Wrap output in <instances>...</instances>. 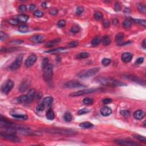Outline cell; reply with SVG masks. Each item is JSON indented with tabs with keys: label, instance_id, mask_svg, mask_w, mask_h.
Here are the masks:
<instances>
[{
	"label": "cell",
	"instance_id": "obj_1",
	"mask_svg": "<svg viewBox=\"0 0 146 146\" xmlns=\"http://www.w3.org/2000/svg\"><path fill=\"white\" fill-rule=\"evenodd\" d=\"M96 80L100 84L106 86H111V87H120V86H126V83L109 77H98Z\"/></svg>",
	"mask_w": 146,
	"mask_h": 146
},
{
	"label": "cell",
	"instance_id": "obj_2",
	"mask_svg": "<svg viewBox=\"0 0 146 146\" xmlns=\"http://www.w3.org/2000/svg\"><path fill=\"white\" fill-rule=\"evenodd\" d=\"M45 131L52 134H58L62 135H74L76 134V132L71 129L64 128H47L45 129Z\"/></svg>",
	"mask_w": 146,
	"mask_h": 146
},
{
	"label": "cell",
	"instance_id": "obj_3",
	"mask_svg": "<svg viewBox=\"0 0 146 146\" xmlns=\"http://www.w3.org/2000/svg\"><path fill=\"white\" fill-rule=\"evenodd\" d=\"M43 78L47 82H49L53 76V66L49 63L43 69Z\"/></svg>",
	"mask_w": 146,
	"mask_h": 146
},
{
	"label": "cell",
	"instance_id": "obj_4",
	"mask_svg": "<svg viewBox=\"0 0 146 146\" xmlns=\"http://www.w3.org/2000/svg\"><path fill=\"white\" fill-rule=\"evenodd\" d=\"M100 69L99 67H94L93 69H89L86 71L79 74L78 76L80 78H90L91 76H93L96 74V73L99 71Z\"/></svg>",
	"mask_w": 146,
	"mask_h": 146
},
{
	"label": "cell",
	"instance_id": "obj_5",
	"mask_svg": "<svg viewBox=\"0 0 146 146\" xmlns=\"http://www.w3.org/2000/svg\"><path fill=\"white\" fill-rule=\"evenodd\" d=\"M23 58H24V55L22 54H21L18 55V56H17V57L16 59H15V60L13 62L10 66L9 67L10 69L11 70L14 71L17 70L18 69H19V68L21 67V65H22Z\"/></svg>",
	"mask_w": 146,
	"mask_h": 146
},
{
	"label": "cell",
	"instance_id": "obj_6",
	"mask_svg": "<svg viewBox=\"0 0 146 146\" xmlns=\"http://www.w3.org/2000/svg\"><path fill=\"white\" fill-rule=\"evenodd\" d=\"M99 90V89H95V88H92V89H85V90H79L78 91L74 92V93H71L70 94V96H79L83 95L89 94L93 93L94 92L97 91Z\"/></svg>",
	"mask_w": 146,
	"mask_h": 146
},
{
	"label": "cell",
	"instance_id": "obj_7",
	"mask_svg": "<svg viewBox=\"0 0 146 146\" xmlns=\"http://www.w3.org/2000/svg\"><path fill=\"white\" fill-rule=\"evenodd\" d=\"M1 137L5 139L10 140L13 142H19L20 139L17 137L14 134L12 133H8V132H1Z\"/></svg>",
	"mask_w": 146,
	"mask_h": 146
},
{
	"label": "cell",
	"instance_id": "obj_8",
	"mask_svg": "<svg viewBox=\"0 0 146 146\" xmlns=\"http://www.w3.org/2000/svg\"><path fill=\"white\" fill-rule=\"evenodd\" d=\"M14 86V83L12 80H8L4 83L3 86H2V92L5 94H8L12 90Z\"/></svg>",
	"mask_w": 146,
	"mask_h": 146
},
{
	"label": "cell",
	"instance_id": "obj_9",
	"mask_svg": "<svg viewBox=\"0 0 146 146\" xmlns=\"http://www.w3.org/2000/svg\"><path fill=\"white\" fill-rule=\"evenodd\" d=\"M65 87L68 89H75V88L85 87L86 86L76 80H71L65 83Z\"/></svg>",
	"mask_w": 146,
	"mask_h": 146
},
{
	"label": "cell",
	"instance_id": "obj_10",
	"mask_svg": "<svg viewBox=\"0 0 146 146\" xmlns=\"http://www.w3.org/2000/svg\"><path fill=\"white\" fill-rule=\"evenodd\" d=\"M115 143L119 144L122 146H138L139 144L137 143H136L133 141H129V140H122V139H117L115 140Z\"/></svg>",
	"mask_w": 146,
	"mask_h": 146
},
{
	"label": "cell",
	"instance_id": "obj_11",
	"mask_svg": "<svg viewBox=\"0 0 146 146\" xmlns=\"http://www.w3.org/2000/svg\"><path fill=\"white\" fill-rule=\"evenodd\" d=\"M37 57L35 54L30 55L25 61V65L28 67H31L34 64L35 62L37 61Z\"/></svg>",
	"mask_w": 146,
	"mask_h": 146
},
{
	"label": "cell",
	"instance_id": "obj_12",
	"mask_svg": "<svg viewBox=\"0 0 146 146\" xmlns=\"http://www.w3.org/2000/svg\"><path fill=\"white\" fill-rule=\"evenodd\" d=\"M45 37L42 35H35L30 38V41L33 42L37 43H40L43 42Z\"/></svg>",
	"mask_w": 146,
	"mask_h": 146
},
{
	"label": "cell",
	"instance_id": "obj_13",
	"mask_svg": "<svg viewBox=\"0 0 146 146\" xmlns=\"http://www.w3.org/2000/svg\"><path fill=\"white\" fill-rule=\"evenodd\" d=\"M133 57V55L131 53L126 52L122 55V60L125 63H128L131 61Z\"/></svg>",
	"mask_w": 146,
	"mask_h": 146
},
{
	"label": "cell",
	"instance_id": "obj_14",
	"mask_svg": "<svg viewBox=\"0 0 146 146\" xmlns=\"http://www.w3.org/2000/svg\"><path fill=\"white\" fill-rule=\"evenodd\" d=\"M11 115H12L13 118L19 120H25L28 119V117L26 115L18 114V113H14V112H13V113H11Z\"/></svg>",
	"mask_w": 146,
	"mask_h": 146
},
{
	"label": "cell",
	"instance_id": "obj_15",
	"mask_svg": "<svg viewBox=\"0 0 146 146\" xmlns=\"http://www.w3.org/2000/svg\"><path fill=\"white\" fill-rule=\"evenodd\" d=\"M100 113L104 117H107L112 114V110L109 107L104 106L100 109Z\"/></svg>",
	"mask_w": 146,
	"mask_h": 146
},
{
	"label": "cell",
	"instance_id": "obj_16",
	"mask_svg": "<svg viewBox=\"0 0 146 146\" xmlns=\"http://www.w3.org/2000/svg\"><path fill=\"white\" fill-rule=\"evenodd\" d=\"M35 94H36V91H35V89H31L29 91L28 94V99L27 103H29L30 102H32L33 100H34V99L35 98Z\"/></svg>",
	"mask_w": 146,
	"mask_h": 146
},
{
	"label": "cell",
	"instance_id": "obj_17",
	"mask_svg": "<svg viewBox=\"0 0 146 146\" xmlns=\"http://www.w3.org/2000/svg\"><path fill=\"white\" fill-rule=\"evenodd\" d=\"M145 117V113L142 110H137L134 113V117L136 119L140 120Z\"/></svg>",
	"mask_w": 146,
	"mask_h": 146
},
{
	"label": "cell",
	"instance_id": "obj_18",
	"mask_svg": "<svg viewBox=\"0 0 146 146\" xmlns=\"http://www.w3.org/2000/svg\"><path fill=\"white\" fill-rule=\"evenodd\" d=\"M53 102V98L52 96H47L45 98L43 99L42 103H43V104L45 105V107H49L51 106V104H52Z\"/></svg>",
	"mask_w": 146,
	"mask_h": 146
},
{
	"label": "cell",
	"instance_id": "obj_19",
	"mask_svg": "<svg viewBox=\"0 0 146 146\" xmlns=\"http://www.w3.org/2000/svg\"><path fill=\"white\" fill-rule=\"evenodd\" d=\"M61 38H56V39H53V40L49 41L45 44V47H53L54 45H56V44L60 42Z\"/></svg>",
	"mask_w": 146,
	"mask_h": 146
},
{
	"label": "cell",
	"instance_id": "obj_20",
	"mask_svg": "<svg viewBox=\"0 0 146 146\" xmlns=\"http://www.w3.org/2000/svg\"><path fill=\"white\" fill-rule=\"evenodd\" d=\"M126 77L127 78V79H130V80H133V81L135 82L136 83H139L141 85H143L142 83H145L144 81L143 82L142 80H140L139 78L137 77V76H135L134 75H127L126 76Z\"/></svg>",
	"mask_w": 146,
	"mask_h": 146
},
{
	"label": "cell",
	"instance_id": "obj_21",
	"mask_svg": "<svg viewBox=\"0 0 146 146\" xmlns=\"http://www.w3.org/2000/svg\"><path fill=\"white\" fill-rule=\"evenodd\" d=\"M29 86V82L28 80L26 81H24L22 82L21 85H20V87H19V91L21 92H25L27 89H28Z\"/></svg>",
	"mask_w": 146,
	"mask_h": 146
},
{
	"label": "cell",
	"instance_id": "obj_22",
	"mask_svg": "<svg viewBox=\"0 0 146 146\" xmlns=\"http://www.w3.org/2000/svg\"><path fill=\"white\" fill-rule=\"evenodd\" d=\"M28 95H22L17 98V102L18 103H23L28 102Z\"/></svg>",
	"mask_w": 146,
	"mask_h": 146
},
{
	"label": "cell",
	"instance_id": "obj_23",
	"mask_svg": "<svg viewBox=\"0 0 146 146\" xmlns=\"http://www.w3.org/2000/svg\"><path fill=\"white\" fill-rule=\"evenodd\" d=\"M29 17L28 15L25 14H19L17 16V19L19 22H22V23L26 22L29 19Z\"/></svg>",
	"mask_w": 146,
	"mask_h": 146
},
{
	"label": "cell",
	"instance_id": "obj_24",
	"mask_svg": "<svg viewBox=\"0 0 146 146\" xmlns=\"http://www.w3.org/2000/svg\"><path fill=\"white\" fill-rule=\"evenodd\" d=\"M131 20L134 22V23L139 24V25H141L144 26V28L146 26V21L145 19H134V18H131Z\"/></svg>",
	"mask_w": 146,
	"mask_h": 146
},
{
	"label": "cell",
	"instance_id": "obj_25",
	"mask_svg": "<svg viewBox=\"0 0 146 146\" xmlns=\"http://www.w3.org/2000/svg\"><path fill=\"white\" fill-rule=\"evenodd\" d=\"M46 116L47 119L48 120H53L55 118V115L53 110H52V109H49V110L47 111Z\"/></svg>",
	"mask_w": 146,
	"mask_h": 146
},
{
	"label": "cell",
	"instance_id": "obj_26",
	"mask_svg": "<svg viewBox=\"0 0 146 146\" xmlns=\"http://www.w3.org/2000/svg\"><path fill=\"white\" fill-rule=\"evenodd\" d=\"M124 34L122 33H119L118 34L116 35L115 37V41L118 43H119V44H120L122 42L123 39H124ZM118 44V45H119Z\"/></svg>",
	"mask_w": 146,
	"mask_h": 146
},
{
	"label": "cell",
	"instance_id": "obj_27",
	"mask_svg": "<svg viewBox=\"0 0 146 146\" xmlns=\"http://www.w3.org/2000/svg\"><path fill=\"white\" fill-rule=\"evenodd\" d=\"M111 38L108 35H105V36L103 37L102 40V43L104 46H107V45H110V43H111Z\"/></svg>",
	"mask_w": 146,
	"mask_h": 146
},
{
	"label": "cell",
	"instance_id": "obj_28",
	"mask_svg": "<svg viewBox=\"0 0 146 146\" xmlns=\"http://www.w3.org/2000/svg\"><path fill=\"white\" fill-rule=\"evenodd\" d=\"M18 49L17 47H9V48H6V47H2L1 48V52H4V53H10V52H14V51H16Z\"/></svg>",
	"mask_w": 146,
	"mask_h": 146
},
{
	"label": "cell",
	"instance_id": "obj_29",
	"mask_svg": "<svg viewBox=\"0 0 146 146\" xmlns=\"http://www.w3.org/2000/svg\"><path fill=\"white\" fill-rule=\"evenodd\" d=\"M79 126L83 128H92L94 126L91 123L89 122H85L80 123Z\"/></svg>",
	"mask_w": 146,
	"mask_h": 146
},
{
	"label": "cell",
	"instance_id": "obj_30",
	"mask_svg": "<svg viewBox=\"0 0 146 146\" xmlns=\"http://www.w3.org/2000/svg\"><path fill=\"white\" fill-rule=\"evenodd\" d=\"M66 49V48L65 47H58L56 49H53V50H50L45 52V53H58V52H61L65 50Z\"/></svg>",
	"mask_w": 146,
	"mask_h": 146
},
{
	"label": "cell",
	"instance_id": "obj_31",
	"mask_svg": "<svg viewBox=\"0 0 146 146\" xmlns=\"http://www.w3.org/2000/svg\"><path fill=\"white\" fill-rule=\"evenodd\" d=\"M102 41L101 38L99 36L95 37L91 41V44L93 46H97L98 45H99L100 43V42Z\"/></svg>",
	"mask_w": 146,
	"mask_h": 146
},
{
	"label": "cell",
	"instance_id": "obj_32",
	"mask_svg": "<svg viewBox=\"0 0 146 146\" xmlns=\"http://www.w3.org/2000/svg\"><path fill=\"white\" fill-rule=\"evenodd\" d=\"M132 25V22L130 19H126L123 21V26L124 27L125 29H129L131 28Z\"/></svg>",
	"mask_w": 146,
	"mask_h": 146
},
{
	"label": "cell",
	"instance_id": "obj_33",
	"mask_svg": "<svg viewBox=\"0 0 146 146\" xmlns=\"http://www.w3.org/2000/svg\"><path fill=\"white\" fill-rule=\"evenodd\" d=\"M18 30L21 33H26L29 31V28L27 25L23 24L18 27Z\"/></svg>",
	"mask_w": 146,
	"mask_h": 146
},
{
	"label": "cell",
	"instance_id": "obj_34",
	"mask_svg": "<svg viewBox=\"0 0 146 146\" xmlns=\"http://www.w3.org/2000/svg\"><path fill=\"white\" fill-rule=\"evenodd\" d=\"M137 8H138L139 11L140 13L143 14H145L146 12V7L145 5L143 4H139L137 5Z\"/></svg>",
	"mask_w": 146,
	"mask_h": 146
},
{
	"label": "cell",
	"instance_id": "obj_35",
	"mask_svg": "<svg viewBox=\"0 0 146 146\" xmlns=\"http://www.w3.org/2000/svg\"><path fill=\"white\" fill-rule=\"evenodd\" d=\"M89 56H90L89 53H87V52H82V53H79V54L78 55L77 57L79 59H85L87 58Z\"/></svg>",
	"mask_w": 146,
	"mask_h": 146
},
{
	"label": "cell",
	"instance_id": "obj_36",
	"mask_svg": "<svg viewBox=\"0 0 146 146\" xmlns=\"http://www.w3.org/2000/svg\"><path fill=\"white\" fill-rule=\"evenodd\" d=\"M132 137H134V138L137 139L138 140H139V141H141V142L143 143H146V137H143V136L139 135H136L134 134L133 135Z\"/></svg>",
	"mask_w": 146,
	"mask_h": 146
},
{
	"label": "cell",
	"instance_id": "obj_37",
	"mask_svg": "<svg viewBox=\"0 0 146 146\" xmlns=\"http://www.w3.org/2000/svg\"><path fill=\"white\" fill-rule=\"evenodd\" d=\"M103 18V15L101 12H96L94 14V18L96 20L99 21L102 19Z\"/></svg>",
	"mask_w": 146,
	"mask_h": 146
},
{
	"label": "cell",
	"instance_id": "obj_38",
	"mask_svg": "<svg viewBox=\"0 0 146 146\" xmlns=\"http://www.w3.org/2000/svg\"><path fill=\"white\" fill-rule=\"evenodd\" d=\"M8 22L10 25H13V26H16L19 23V21L17 19H14V18H10V19H8Z\"/></svg>",
	"mask_w": 146,
	"mask_h": 146
},
{
	"label": "cell",
	"instance_id": "obj_39",
	"mask_svg": "<svg viewBox=\"0 0 146 146\" xmlns=\"http://www.w3.org/2000/svg\"><path fill=\"white\" fill-rule=\"evenodd\" d=\"M94 100L93 99L90 98H86L83 100V102L86 105H91L93 103Z\"/></svg>",
	"mask_w": 146,
	"mask_h": 146
},
{
	"label": "cell",
	"instance_id": "obj_40",
	"mask_svg": "<svg viewBox=\"0 0 146 146\" xmlns=\"http://www.w3.org/2000/svg\"><path fill=\"white\" fill-rule=\"evenodd\" d=\"M64 119L67 122H70L72 120V116L70 113H66L64 115Z\"/></svg>",
	"mask_w": 146,
	"mask_h": 146
},
{
	"label": "cell",
	"instance_id": "obj_41",
	"mask_svg": "<svg viewBox=\"0 0 146 146\" xmlns=\"http://www.w3.org/2000/svg\"><path fill=\"white\" fill-rule=\"evenodd\" d=\"M24 43V40H21V39H17V40L11 41L9 42V44L12 45H20V44Z\"/></svg>",
	"mask_w": 146,
	"mask_h": 146
},
{
	"label": "cell",
	"instance_id": "obj_42",
	"mask_svg": "<svg viewBox=\"0 0 146 146\" xmlns=\"http://www.w3.org/2000/svg\"><path fill=\"white\" fill-rule=\"evenodd\" d=\"M80 30V28L78 25H74L73 26H72L71 29V32L73 33L74 34L78 33Z\"/></svg>",
	"mask_w": 146,
	"mask_h": 146
},
{
	"label": "cell",
	"instance_id": "obj_43",
	"mask_svg": "<svg viewBox=\"0 0 146 146\" xmlns=\"http://www.w3.org/2000/svg\"><path fill=\"white\" fill-rule=\"evenodd\" d=\"M45 108H46V107H45V105H44L43 103L42 102L37 106L36 110H37V111L38 112H42L43 111H44V110H45Z\"/></svg>",
	"mask_w": 146,
	"mask_h": 146
},
{
	"label": "cell",
	"instance_id": "obj_44",
	"mask_svg": "<svg viewBox=\"0 0 146 146\" xmlns=\"http://www.w3.org/2000/svg\"><path fill=\"white\" fill-rule=\"evenodd\" d=\"M8 37H9V36H8V35L6 33L2 32V31L0 32V38H1V41L6 40L7 38H8Z\"/></svg>",
	"mask_w": 146,
	"mask_h": 146
},
{
	"label": "cell",
	"instance_id": "obj_45",
	"mask_svg": "<svg viewBox=\"0 0 146 146\" xmlns=\"http://www.w3.org/2000/svg\"><path fill=\"white\" fill-rule=\"evenodd\" d=\"M120 114L125 118H128L130 116V112L128 110H122L120 111Z\"/></svg>",
	"mask_w": 146,
	"mask_h": 146
},
{
	"label": "cell",
	"instance_id": "obj_46",
	"mask_svg": "<svg viewBox=\"0 0 146 146\" xmlns=\"http://www.w3.org/2000/svg\"><path fill=\"white\" fill-rule=\"evenodd\" d=\"M111 62V61L110 59L104 58L102 61V65H103V66H108V65L110 64Z\"/></svg>",
	"mask_w": 146,
	"mask_h": 146
},
{
	"label": "cell",
	"instance_id": "obj_47",
	"mask_svg": "<svg viewBox=\"0 0 146 146\" xmlns=\"http://www.w3.org/2000/svg\"><path fill=\"white\" fill-rule=\"evenodd\" d=\"M79 42L78 41H72V42H70V43L67 44V46L69 47H75L77 46Z\"/></svg>",
	"mask_w": 146,
	"mask_h": 146
},
{
	"label": "cell",
	"instance_id": "obj_48",
	"mask_svg": "<svg viewBox=\"0 0 146 146\" xmlns=\"http://www.w3.org/2000/svg\"><path fill=\"white\" fill-rule=\"evenodd\" d=\"M84 10H85V9L83 7H82V6L78 7L76 10V14L78 15H80L81 14L83 13V12H84Z\"/></svg>",
	"mask_w": 146,
	"mask_h": 146
},
{
	"label": "cell",
	"instance_id": "obj_49",
	"mask_svg": "<svg viewBox=\"0 0 146 146\" xmlns=\"http://www.w3.org/2000/svg\"><path fill=\"white\" fill-rule=\"evenodd\" d=\"M90 111H89V109L87 108H83L81 109V110H79L78 112V114L79 115H84L86 114H87L89 113Z\"/></svg>",
	"mask_w": 146,
	"mask_h": 146
},
{
	"label": "cell",
	"instance_id": "obj_50",
	"mask_svg": "<svg viewBox=\"0 0 146 146\" xmlns=\"http://www.w3.org/2000/svg\"><path fill=\"white\" fill-rule=\"evenodd\" d=\"M34 15L35 17H41L43 16V13L42 11L39 10H37L34 12Z\"/></svg>",
	"mask_w": 146,
	"mask_h": 146
},
{
	"label": "cell",
	"instance_id": "obj_51",
	"mask_svg": "<svg viewBox=\"0 0 146 146\" xmlns=\"http://www.w3.org/2000/svg\"><path fill=\"white\" fill-rule=\"evenodd\" d=\"M66 21L65 20H63V19H62V20L59 21L58 22V26L59 27V28H63V27H65V25H66Z\"/></svg>",
	"mask_w": 146,
	"mask_h": 146
},
{
	"label": "cell",
	"instance_id": "obj_52",
	"mask_svg": "<svg viewBox=\"0 0 146 146\" xmlns=\"http://www.w3.org/2000/svg\"><path fill=\"white\" fill-rule=\"evenodd\" d=\"M49 59L47 58H44L43 62H42V70L45 68L46 66H47L49 65Z\"/></svg>",
	"mask_w": 146,
	"mask_h": 146
},
{
	"label": "cell",
	"instance_id": "obj_53",
	"mask_svg": "<svg viewBox=\"0 0 146 146\" xmlns=\"http://www.w3.org/2000/svg\"><path fill=\"white\" fill-rule=\"evenodd\" d=\"M114 10L115 12H120L121 10V6H120V4L118 2H117L115 4Z\"/></svg>",
	"mask_w": 146,
	"mask_h": 146
},
{
	"label": "cell",
	"instance_id": "obj_54",
	"mask_svg": "<svg viewBox=\"0 0 146 146\" xmlns=\"http://www.w3.org/2000/svg\"><path fill=\"white\" fill-rule=\"evenodd\" d=\"M143 61H144V58L143 57H140L139 58L137 59V60L135 61V65H140L143 63Z\"/></svg>",
	"mask_w": 146,
	"mask_h": 146
},
{
	"label": "cell",
	"instance_id": "obj_55",
	"mask_svg": "<svg viewBox=\"0 0 146 146\" xmlns=\"http://www.w3.org/2000/svg\"><path fill=\"white\" fill-rule=\"evenodd\" d=\"M26 6L25 5H20L19 6V11L21 12H25V11H26Z\"/></svg>",
	"mask_w": 146,
	"mask_h": 146
},
{
	"label": "cell",
	"instance_id": "obj_56",
	"mask_svg": "<svg viewBox=\"0 0 146 146\" xmlns=\"http://www.w3.org/2000/svg\"><path fill=\"white\" fill-rule=\"evenodd\" d=\"M112 101H113V100H112V99L111 98H106V99H104L102 100L103 103H104V104H109V103H111Z\"/></svg>",
	"mask_w": 146,
	"mask_h": 146
},
{
	"label": "cell",
	"instance_id": "obj_57",
	"mask_svg": "<svg viewBox=\"0 0 146 146\" xmlns=\"http://www.w3.org/2000/svg\"><path fill=\"white\" fill-rule=\"evenodd\" d=\"M103 26L105 28H108V26H110V21L108 20H105L103 22Z\"/></svg>",
	"mask_w": 146,
	"mask_h": 146
},
{
	"label": "cell",
	"instance_id": "obj_58",
	"mask_svg": "<svg viewBox=\"0 0 146 146\" xmlns=\"http://www.w3.org/2000/svg\"><path fill=\"white\" fill-rule=\"evenodd\" d=\"M58 13V10L57 9H52V10H50V14L52 15H56Z\"/></svg>",
	"mask_w": 146,
	"mask_h": 146
},
{
	"label": "cell",
	"instance_id": "obj_59",
	"mask_svg": "<svg viewBox=\"0 0 146 146\" xmlns=\"http://www.w3.org/2000/svg\"><path fill=\"white\" fill-rule=\"evenodd\" d=\"M35 8H36V6H35V5H34V4H31V5L29 6V10L30 11H33L34 9H35Z\"/></svg>",
	"mask_w": 146,
	"mask_h": 146
},
{
	"label": "cell",
	"instance_id": "obj_60",
	"mask_svg": "<svg viewBox=\"0 0 146 146\" xmlns=\"http://www.w3.org/2000/svg\"><path fill=\"white\" fill-rule=\"evenodd\" d=\"M113 23L114 25H118V24L119 23V21L117 19V18H114V19H113Z\"/></svg>",
	"mask_w": 146,
	"mask_h": 146
},
{
	"label": "cell",
	"instance_id": "obj_61",
	"mask_svg": "<svg viewBox=\"0 0 146 146\" xmlns=\"http://www.w3.org/2000/svg\"><path fill=\"white\" fill-rule=\"evenodd\" d=\"M141 45H142V47H143V49H146V39H144V40H143V42H142V44H141Z\"/></svg>",
	"mask_w": 146,
	"mask_h": 146
},
{
	"label": "cell",
	"instance_id": "obj_62",
	"mask_svg": "<svg viewBox=\"0 0 146 146\" xmlns=\"http://www.w3.org/2000/svg\"><path fill=\"white\" fill-rule=\"evenodd\" d=\"M42 6L43 7V8H47V5H46V2H44L42 4Z\"/></svg>",
	"mask_w": 146,
	"mask_h": 146
},
{
	"label": "cell",
	"instance_id": "obj_63",
	"mask_svg": "<svg viewBox=\"0 0 146 146\" xmlns=\"http://www.w3.org/2000/svg\"><path fill=\"white\" fill-rule=\"evenodd\" d=\"M146 121H144V122H143V124H144V127H146Z\"/></svg>",
	"mask_w": 146,
	"mask_h": 146
}]
</instances>
